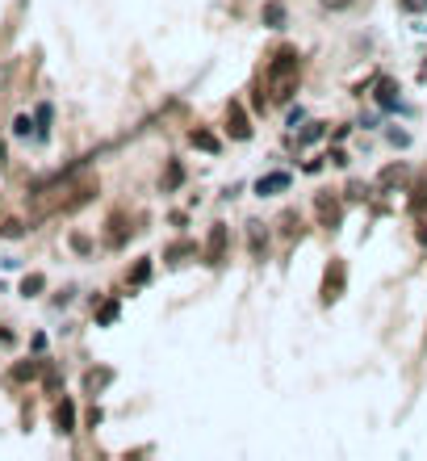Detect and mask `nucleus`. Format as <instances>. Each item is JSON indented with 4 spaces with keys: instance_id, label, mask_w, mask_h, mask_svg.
I'll return each mask as SVG.
<instances>
[{
    "instance_id": "obj_1",
    "label": "nucleus",
    "mask_w": 427,
    "mask_h": 461,
    "mask_svg": "<svg viewBox=\"0 0 427 461\" xmlns=\"http://www.w3.org/2000/svg\"><path fill=\"white\" fill-rule=\"evenodd\" d=\"M297 76H302V55L293 46H281L273 55V63L264 67V84L273 92V101H289L293 89H297Z\"/></svg>"
},
{
    "instance_id": "obj_2",
    "label": "nucleus",
    "mask_w": 427,
    "mask_h": 461,
    "mask_svg": "<svg viewBox=\"0 0 427 461\" xmlns=\"http://www.w3.org/2000/svg\"><path fill=\"white\" fill-rule=\"evenodd\" d=\"M227 260V223H214L210 227V239H205V265L218 269Z\"/></svg>"
},
{
    "instance_id": "obj_3",
    "label": "nucleus",
    "mask_w": 427,
    "mask_h": 461,
    "mask_svg": "<svg viewBox=\"0 0 427 461\" xmlns=\"http://www.w3.org/2000/svg\"><path fill=\"white\" fill-rule=\"evenodd\" d=\"M343 277H348L343 260H331V269H327V277H323V302H327V306L343 298Z\"/></svg>"
},
{
    "instance_id": "obj_4",
    "label": "nucleus",
    "mask_w": 427,
    "mask_h": 461,
    "mask_svg": "<svg viewBox=\"0 0 427 461\" xmlns=\"http://www.w3.org/2000/svg\"><path fill=\"white\" fill-rule=\"evenodd\" d=\"M227 130H231V138H235V143H247V138H251V122H247V113H243V105H239V101H231V105H227Z\"/></svg>"
},
{
    "instance_id": "obj_5",
    "label": "nucleus",
    "mask_w": 427,
    "mask_h": 461,
    "mask_svg": "<svg viewBox=\"0 0 427 461\" xmlns=\"http://www.w3.org/2000/svg\"><path fill=\"white\" fill-rule=\"evenodd\" d=\"M314 210H319V223L327 230H335L343 223V210H339V201H335L331 193H319V197H314Z\"/></svg>"
},
{
    "instance_id": "obj_6",
    "label": "nucleus",
    "mask_w": 427,
    "mask_h": 461,
    "mask_svg": "<svg viewBox=\"0 0 427 461\" xmlns=\"http://www.w3.org/2000/svg\"><path fill=\"white\" fill-rule=\"evenodd\" d=\"M55 428H59L63 436L76 432V403H72V399H59V407H55Z\"/></svg>"
},
{
    "instance_id": "obj_7",
    "label": "nucleus",
    "mask_w": 427,
    "mask_h": 461,
    "mask_svg": "<svg viewBox=\"0 0 427 461\" xmlns=\"http://www.w3.org/2000/svg\"><path fill=\"white\" fill-rule=\"evenodd\" d=\"M285 189H289V172H268V177L256 181V193L260 197H273V193H285Z\"/></svg>"
},
{
    "instance_id": "obj_8",
    "label": "nucleus",
    "mask_w": 427,
    "mask_h": 461,
    "mask_svg": "<svg viewBox=\"0 0 427 461\" xmlns=\"http://www.w3.org/2000/svg\"><path fill=\"white\" fill-rule=\"evenodd\" d=\"M247 248H251L256 260H264V252H268V235H264L260 223H247Z\"/></svg>"
},
{
    "instance_id": "obj_9",
    "label": "nucleus",
    "mask_w": 427,
    "mask_h": 461,
    "mask_svg": "<svg viewBox=\"0 0 427 461\" xmlns=\"http://www.w3.org/2000/svg\"><path fill=\"white\" fill-rule=\"evenodd\" d=\"M260 21H264L268 30H281V26H285V4H281V0H268L264 13H260Z\"/></svg>"
},
{
    "instance_id": "obj_10",
    "label": "nucleus",
    "mask_w": 427,
    "mask_h": 461,
    "mask_svg": "<svg viewBox=\"0 0 427 461\" xmlns=\"http://www.w3.org/2000/svg\"><path fill=\"white\" fill-rule=\"evenodd\" d=\"M185 184V164L181 160H168V172H164V193H172V189H181Z\"/></svg>"
},
{
    "instance_id": "obj_11",
    "label": "nucleus",
    "mask_w": 427,
    "mask_h": 461,
    "mask_svg": "<svg viewBox=\"0 0 427 461\" xmlns=\"http://www.w3.org/2000/svg\"><path fill=\"white\" fill-rule=\"evenodd\" d=\"M373 96H377L381 109H398V89H394L389 80H377V92H373Z\"/></svg>"
},
{
    "instance_id": "obj_12",
    "label": "nucleus",
    "mask_w": 427,
    "mask_h": 461,
    "mask_svg": "<svg viewBox=\"0 0 427 461\" xmlns=\"http://www.w3.org/2000/svg\"><path fill=\"white\" fill-rule=\"evenodd\" d=\"M189 143H193V147H201V151H218V138L210 135V130H201V126L189 135Z\"/></svg>"
},
{
    "instance_id": "obj_13",
    "label": "nucleus",
    "mask_w": 427,
    "mask_h": 461,
    "mask_svg": "<svg viewBox=\"0 0 427 461\" xmlns=\"http://www.w3.org/2000/svg\"><path fill=\"white\" fill-rule=\"evenodd\" d=\"M118 311H122V306H118L113 298H109V302H101V311H96V323H101V327H109V323L118 319Z\"/></svg>"
},
{
    "instance_id": "obj_14",
    "label": "nucleus",
    "mask_w": 427,
    "mask_h": 461,
    "mask_svg": "<svg viewBox=\"0 0 427 461\" xmlns=\"http://www.w3.org/2000/svg\"><path fill=\"white\" fill-rule=\"evenodd\" d=\"M42 285H47L42 277H38V273H30L25 281H21V294H25V298H38V294H42Z\"/></svg>"
},
{
    "instance_id": "obj_15",
    "label": "nucleus",
    "mask_w": 427,
    "mask_h": 461,
    "mask_svg": "<svg viewBox=\"0 0 427 461\" xmlns=\"http://www.w3.org/2000/svg\"><path fill=\"white\" fill-rule=\"evenodd\" d=\"M423 206H427V172L419 177V189H415V197H411V210H415V214H423Z\"/></svg>"
},
{
    "instance_id": "obj_16",
    "label": "nucleus",
    "mask_w": 427,
    "mask_h": 461,
    "mask_svg": "<svg viewBox=\"0 0 427 461\" xmlns=\"http://www.w3.org/2000/svg\"><path fill=\"white\" fill-rule=\"evenodd\" d=\"M147 281H151V260H139L130 269V285H147Z\"/></svg>"
},
{
    "instance_id": "obj_17",
    "label": "nucleus",
    "mask_w": 427,
    "mask_h": 461,
    "mask_svg": "<svg viewBox=\"0 0 427 461\" xmlns=\"http://www.w3.org/2000/svg\"><path fill=\"white\" fill-rule=\"evenodd\" d=\"M193 252H197V243H176V248H168V252H164V260H172V265H176L181 256H193Z\"/></svg>"
},
{
    "instance_id": "obj_18",
    "label": "nucleus",
    "mask_w": 427,
    "mask_h": 461,
    "mask_svg": "<svg viewBox=\"0 0 427 461\" xmlns=\"http://www.w3.org/2000/svg\"><path fill=\"white\" fill-rule=\"evenodd\" d=\"M50 118H55V109L50 105H38V138L50 135Z\"/></svg>"
},
{
    "instance_id": "obj_19",
    "label": "nucleus",
    "mask_w": 427,
    "mask_h": 461,
    "mask_svg": "<svg viewBox=\"0 0 427 461\" xmlns=\"http://www.w3.org/2000/svg\"><path fill=\"white\" fill-rule=\"evenodd\" d=\"M402 177V164H389V168H381V177H377V184L381 189H389V184Z\"/></svg>"
},
{
    "instance_id": "obj_20",
    "label": "nucleus",
    "mask_w": 427,
    "mask_h": 461,
    "mask_svg": "<svg viewBox=\"0 0 427 461\" xmlns=\"http://www.w3.org/2000/svg\"><path fill=\"white\" fill-rule=\"evenodd\" d=\"M281 230L293 239V235H302V223H297V214H281Z\"/></svg>"
},
{
    "instance_id": "obj_21",
    "label": "nucleus",
    "mask_w": 427,
    "mask_h": 461,
    "mask_svg": "<svg viewBox=\"0 0 427 461\" xmlns=\"http://www.w3.org/2000/svg\"><path fill=\"white\" fill-rule=\"evenodd\" d=\"M30 130H34V122H30L25 113H21V118H13V135H17V138H30Z\"/></svg>"
},
{
    "instance_id": "obj_22",
    "label": "nucleus",
    "mask_w": 427,
    "mask_h": 461,
    "mask_svg": "<svg viewBox=\"0 0 427 461\" xmlns=\"http://www.w3.org/2000/svg\"><path fill=\"white\" fill-rule=\"evenodd\" d=\"M314 138H323V122H310V126L297 135V143H314Z\"/></svg>"
},
{
    "instance_id": "obj_23",
    "label": "nucleus",
    "mask_w": 427,
    "mask_h": 461,
    "mask_svg": "<svg viewBox=\"0 0 427 461\" xmlns=\"http://www.w3.org/2000/svg\"><path fill=\"white\" fill-rule=\"evenodd\" d=\"M0 235H4V239H17V235H25V227H21L17 218H8V223L0 227Z\"/></svg>"
},
{
    "instance_id": "obj_24",
    "label": "nucleus",
    "mask_w": 427,
    "mask_h": 461,
    "mask_svg": "<svg viewBox=\"0 0 427 461\" xmlns=\"http://www.w3.org/2000/svg\"><path fill=\"white\" fill-rule=\"evenodd\" d=\"M34 373H38V361H30V365H17V373H13V377H17V382H30Z\"/></svg>"
},
{
    "instance_id": "obj_25",
    "label": "nucleus",
    "mask_w": 427,
    "mask_h": 461,
    "mask_svg": "<svg viewBox=\"0 0 427 461\" xmlns=\"http://www.w3.org/2000/svg\"><path fill=\"white\" fill-rule=\"evenodd\" d=\"M389 143H394V147H406L411 135H406V130H389Z\"/></svg>"
},
{
    "instance_id": "obj_26",
    "label": "nucleus",
    "mask_w": 427,
    "mask_h": 461,
    "mask_svg": "<svg viewBox=\"0 0 427 461\" xmlns=\"http://www.w3.org/2000/svg\"><path fill=\"white\" fill-rule=\"evenodd\" d=\"M402 9H406V13H423L427 0H402Z\"/></svg>"
},
{
    "instance_id": "obj_27",
    "label": "nucleus",
    "mask_w": 427,
    "mask_h": 461,
    "mask_svg": "<svg viewBox=\"0 0 427 461\" xmlns=\"http://www.w3.org/2000/svg\"><path fill=\"white\" fill-rule=\"evenodd\" d=\"M319 4H323V9H331V13H339V9H348L352 0H319Z\"/></svg>"
},
{
    "instance_id": "obj_28",
    "label": "nucleus",
    "mask_w": 427,
    "mask_h": 461,
    "mask_svg": "<svg viewBox=\"0 0 427 461\" xmlns=\"http://www.w3.org/2000/svg\"><path fill=\"white\" fill-rule=\"evenodd\" d=\"M327 160H331V164H339V168H343V164H348V155H343V151H339V147H331V151H327Z\"/></svg>"
},
{
    "instance_id": "obj_29",
    "label": "nucleus",
    "mask_w": 427,
    "mask_h": 461,
    "mask_svg": "<svg viewBox=\"0 0 427 461\" xmlns=\"http://www.w3.org/2000/svg\"><path fill=\"white\" fill-rule=\"evenodd\" d=\"M72 248H76V252H93V243H89L84 235H76V239H72Z\"/></svg>"
},
{
    "instance_id": "obj_30",
    "label": "nucleus",
    "mask_w": 427,
    "mask_h": 461,
    "mask_svg": "<svg viewBox=\"0 0 427 461\" xmlns=\"http://www.w3.org/2000/svg\"><path fill=\"white\" fill-rule=\"evenodd\" d=\"M415 239H419V243H427V218H419V230H415Z\"/></svg>"
},
{
    "instance_id": "obj_31",
    "label": "nucleus",
    "mask_w": 427,
    "mask_h": 461,
    "mask_svg": "<svg viewBox=\"0 0 427 461\" xmlns=\"http://www.w3.org/2000/svg\"><path fill=\"white\" fill-rule=\"evenodd\" d=\"M423 80H427V63H423Z\"/></svg>"
}]
</instances>
